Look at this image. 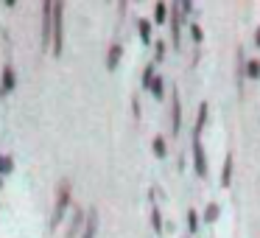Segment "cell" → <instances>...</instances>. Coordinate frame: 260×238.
Returning <instances> with one entry per match:
<instances>
[{"label": "cell", "instance_id": "2", "mask_svg": "<svg viewBox=\"0 0 260 238\" xmlns=\"http://www.w3.org/2000/svg\"><path fill=\"white\" fill-rule=\"evenodd\" d=\"M68 202H70V185L68 182H62L56 191V204H53V216H51V227H59V221H62L64 210H68Z\"/></svg>", "mask_w": 260, "mask_h": 238}, {"label": "cell", "instance_id": "11", "mask_svg": "<svg viewBox=\"0 0 260 238\" xmlns=\"http://www.w3.org/2000/svg\"><path fill=\"white\" fill-rule=\"evenodd\" d=\"M179 118H182V112H179V96L174 93V129H179Z\"/></svg>", "mask_w": 260, "mask_h": 238}, {"label": "cell", "instance_id": "3", "mask_svg": "<svg viewBox=\"0 0 260 238\" xmlns=\"http://www.w3.org/2000/svg\"><path fill=\"white\" fill-rule=\"evenodd\" d=\"M53 0H45L42 3V42L40 45H48L51 42V28H53Z\"/></svg>", "mask_w": 260, "mask_h": 238}, {"label": "cell", "instance_id": "14", "mask_svg": "<svg viewBox=\"0 0 260 238\" xmlns=\"http://www.w3.org/2000/svg\"><path fill=\"white\" fill-rule=\"evenodd\" d=\"M249 76H252V79H257V76H260V62H254V59L249 62Z\"/></svg>", "mask_w": 260, "mask_h": 238}, {"label": "cell", "instance_id": "12", "mask_svg": "<svg viewBox=\"0 0 260 238\" xmlns=\"http://www.w3.org/2000/svg\"><path fill=\"white\" fill-rule=\"evenodd\" d=\"M230 176H232V157H226V163H224V185H230Z\"/></svg>", "mask_w": 260, "mask_h": 238}, {"label": "cell", "instance_id": "13", "mask_svg": "<svg viewBox=\"0 0 260 238\" xmlns=\"http://www.w3.org/2000/svg\"><path fill=\"white\" fill-rule=\"evenodd\" d=\"M137 28H140V37L148 42V37H151V25H148L146 20H140V25H137Z\"/></svg>", "mask_w": 260, "mask_h": 238}, {"label": "cell", "instance_id": "9", "mask_svg": "<svg viewBox=\"0 0 260 238\" xmlns=\"http://www.w3.org/2000/svg\"><path fill=\"white\" fill-rule=\"evenodd\" d=\"M118 59H120V45H112L107 56V68H118Z\"/></svg>", "mask_w": 260, "mask_h": 238}, {"label": "cell", "instance_id": "1", "mask_svg": "<svg viewBox=\"0 0 260 238\" xmlns=\"http://www.w3.org/2000/svg\"><path fill=\"white\" fill-rule=\"evenodd\" d=\"M64 45V3H56L53 6V53H62Z\"/></svg>", "mask_w": 260, "mask_h": 238}, {"label": "cell", "instance_id": "15", "mask_svg": "<svg viewBox=\"0 0 260 238\" xmlns=\"http://www.w3.org/2000/svg\"><path fill=\"white\" fill-rule=\"evenodd\" d=\"M154 152H157L159 157L165 154V143H162V137H157V140H154Z\"/></svg>", "mask_w": 260, "mask_h": 238}, {"label": "cell", "instance_id": "5", "mask_svg": "<svg viewBox=\"0 0 260 238\" xmlns=\"http://www.w3.org/2000/svg\"><path fill=\"white\" fill-rule=\"evenodd\" d=\"M81 224H87V221H84V210L76 207L73 210V221H70V230H68V235H64V238H76V235H79V230H81Z\"/></svg>", "mask_w": 260, "mask_h": 238}, {"label": "cell", "instance_id": "10", "mask_svg": "<svg viewBox=\"0 0 260 238\" xmlns=\"http://www.w3.org/2000/svg\"><path fill=\"white\" fill-rule=\"evenodd\" d=\"M179 12L182 6H174V42H179Z\"/></svg>", "mask_w": 260, "mask_h": 238}, {"label": "cell", "instance_id": "7", "mask_svg": "<svg viewBox=\"0 0 260 238\" xmlns=\"http://www.w3.org/2000/svg\"><path fill=\"white\" fill-rule=\"evenodd\" d=\"M95 230H98V213H95V210H90V216H87V224H84V232H81V238H95Z\"/></svg>", "mask_w": 260, "mask_h": 238}, {"label": "cell", "instance_id": "17", "mask_svg": "<svg viewBox=\"0 0 260 238\" xmlns=\"http://www.w3.org/2000/svg\"><path fill=\"white\" fill-rule=\"evenodd\" d=\"M165 14H168V9H165L162 3H159V6H157V23H162V20H165Z\"/></svg>", "mask_w": 260, "mask_h": 238}, {"label": "cell", "instance_id": "4", "mask_svg": "<svg viewBox=\"0 0 260 238\" xmlns=\"http://www.w3.org/2000/svg\"><path fill=\"white\" fill-rule=\"evenodd\" d=\"M14 87H17V73H14L12 65H6L3 73H0V96H9Z\"/></svg>", "mask_w": 260, "mask_h": 238}, {"label": "cell", "instance_id": "18", "mask_svg": "<svg viewBox=\"0 0 260 238\" xmlns=\"http://www.w3.org/2000/svg\"><path fill=\"white\" fill-rule=\"evenodd\" d=\"M154 96H162V79H154Z\"/></svg>", "mask_w": 260, "mask_h": 238}, {"label": "cell", "instance_id": "16", "mask_svg": "<svg viewBox=\"0 0 260 238\" xmlns=\"http://www.w3.org/2000/svg\"><path fill=\"white\" fill-rule=\"evenodd\" d=\"M204 216H207V221H213L215 216H218V204H210V207H207V213H204Z\"/></svg>", "mask_w": 260, "mask_h": 238}, {"label": "cell", "instance_id": "19", "mask_svg": "<svg viewBox=\"0 0 260 238\" xmlns=\"http://www.w3.org/2000/svg\"><path fill=\"white\" fill-rule=\"evenodd\" d=\"M257 45H260V31H257Z\"/></svg>", "mask_w": 260, "mask_h": 238}, {"label": "cell", "instance_id": "8", "mask_svg": "<svg viewBox=\"0 0 260 238\" xmlns=\"http://www.w3.org/2000/svg\"><path fill=\"white\" fill-rule=\"evenodd\" d=\"M12 168H14L12 154H0V174H12Z\"/></svg>", "mask_w": 260, "mask_h": 238}, {"label": "cell", "instance_id": "6", "mask_svg": "<svg viewBox=\"0 0 260 238\" xmlns=\"http://www.w3.org/2000/svg\"><path fill=\"white\" fill-rule=\"evenodd\" d=\"M193 152H196V171L199 174H207V163H204V148H202V143H199V132H196V137H193Z\"/></svg>", "mask_w": 260, "mask_h": 238}]
</instances>
